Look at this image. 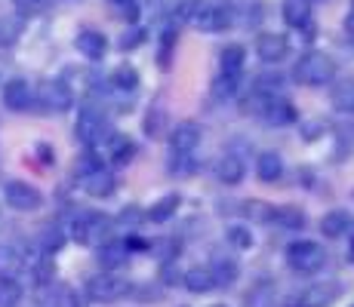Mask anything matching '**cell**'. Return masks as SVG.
Here are the masks:
<instances>
[{
    "label": "cell",
    "mask_w": 354,
    "mask_h": 307,
    "mask_svg": "<svg viewBox=\"0 0 354 307\" xmlns=\"http://www.w3.org/2000/svg\"><path fill=\"white\" fill-rule=\"evenodd\" d=\"M292 77H296L299 83H305V86H324V83H330V80L336 77V61L326 56V52L311 50V52H305V56L296 61Z\"/></svg>",
    "instance_id": "1"
},
{
    "label": "cell",
    "mask_w": 354,
    "mask_h": 307,
    "mask_svg": "<svg viewBox=\"0 0 354 307\" xmlns=\"http://www.w3.org/2000/svg\"><path fill=\"white\" fill-rule=\"evenodd\" d=\"M287 261L292 270L299 274H317V270L326 264V252L321 243H311V240H299L287 249Z\"/></svg>",
    "instance_id": "2"
},
{
    "label": "cell",
    "mask_w": 354,
    "mask_h": 307,
    "mask_svg": "<svg viewBox=\"0 0 354 307\" xmlns=\"http://www.w3.org/2000/svg\"><path fill=\"white\" fill-rule=\"evenodd\" d=\"M74 240L84 246H105L111 243V218L99 212H86L74 221Z\"/></svg>",
    "instance_id": "3"
},
{
    "label": "cell",
    "mask_w": 354,
    "mask_h": 307,
    "mask_svg": "<svg viewBox=\"0 0 354 307\" xmlns=\"http://www.w3.org/2000/svg\"><path fill=\"white\" fill-rule=\"evenodd\" d=\"M133 292V286L127 283L124 277H114V274H99V277H90L86 279V295L99 304H108V301H118V298H127Z\"/></svg>",
    "instance_id": "4"
},
{
    "label": "cell",
    "mask_w": 354,
    "mask_h": 307,
    "mask_svg": "<svg viewBox=\"0 0 354 307\" xmlns=\"http://www.w3.org/2000/svg\"><path fill=\"white\" fill-rule=\"evenodd\" d=\"M74 132H77V139L84 141V145H96V141H102L105 132H108L105 111L96 108V105H86L84 111L77 114V126H74Z\"/></svg>",
    "instance_id": "5"
},
{
    "label": "cell",
    "mask_w": 354,
    "mask_h": 307,
    "mask_svg": "<svg viewBox=\"0 0 354 307\" xmlns=\"http://www.w3.org/2000/svg\"><path fill=\"white\" fill-rule=\"evenodd\" d=\"M3 197H6V203H10L12 209H19V212H34V209L44 206V194H40L34 184L19 181V179L3 184Z\"/></svg>",
    "instance_id": "6"
},
{
    "label": "cell",
    "mask_w": 354,
    "mask_h": 307,
    "mask_svg": "<svg viewBox=\"0 0 354 307\" xmlns=\"http://www.w3.org/2000/svg\"><path fill=\"white\" fill-rule=\"evenodd\" d=\"M228 12L231 25H241V28H256L259 19L265 16V3L262 0H219Z\"/></svg>",
    "instance_id": "7"
},
{
    "label": "cell",
    "mask_w": 354,
    "mask_h": 307,
    "mask_svg": "<svg viewBox=\"0 0 354 307\" xmlns=\"http://www.w3.org/2000/svg\"><path fill=\"white\" fill-rule=\"evenodd\" d=\"M71 101H74L71 86L62 83V80H50V83L40 86V105H44L50 114L68 111V108H71Z\"/></svg>",
    "instance_id": "8"
},
{
    "label": "cell",
    "mask_w": 354,
    "mask_h": 307,
    "mask_svg": "<svg viewBox=\"0 0 354 307\" xmlns=\"http://www.w3.org/2000/svg\"><path fill=\"white\" fill-rule=\"evenodd\" d=\"M339 295H342V286L339 283H317V286H311V289H305L302 295L292 301V307H330Z\"/></svg>",
    "instance_id": "9"
},
{
    "label": "cell",
    "mask_w": 354,
    "mask_h": 307,
    "mask_svg": "<svg viewBox=\"0 0 354 307\" xmlns=\"http://www.w3.org/2000/svg\"><path fill=\"white\" fill-rule=\"evenodd\" d=\"M256 52L262 61H268V65H274V61L287 59L290 52V40L283 37V34H274V31H265L256 37Z\"/></svg>",
    "instance_id": "10"
},
{
    "label": "cell",
    "mask_w": 354,
    "mask_h": 307,
    "mask_svg": "<svg viewBox=\"0 0 354 307\" xmlns=\"http://www.w3.org/2000/svg\"><path fill=\"white\" fill-rule=\"evenodd\" d=\"M197 145H201V126L192 120L179 123V126L173 129V135H169V148H173L176 157H188Z\"/></svg>",
    "instance_id": "11"
},
{
    "label": "cell",
    "mask_w": 354,
    "mask_h": 307,
    "mask_svg": "<svg viewBox=\"0 0 354 307\" xmlns=\"http://www.w3.org/2000/svg\"><path fill=\"white\" fill-rule=\"evenodd\" d=\"M80 188L86 190L90 197H96V200H102V197H111L114 190H118V179H114L108 169H93V172L80 175Z\"/></svg>",
    "instance_id": "12"
},
{
    "label": "cell",
    "mask_w": 354,
    "mask_h": 307,
    "mask_svg": "<svg viewBox=\"0 0 354 307\" xmlns=\"http://www.w3.org/2000/svg\"><path fill=\"white\" fill-rule=\"evenodd\" d=\"M34 101V90L28 80L16 77V80H6L3 86V105L10 108V111H28Z\"/></svg>",
    "instance_id": "13"
},
{
    "label": "cell",
    "mask_w": 354,
    "mask_h": 307,
    "mask_svg": "<svg viewBox=\"0 0 354 307\" xmlns=\"http://www.w3.org/2000/svg\"><path fill=\"white\" fill-rule=\"evenodd\" d=\"M74 46L80 50V56H86V59H93V61H99V59L108 52L105 34H99V31H93V28H84V31H80L77 40H74Z\"/></svg>",
    "instance_id": "14"
},
{
    "label": "cell",
    "mask_w": 354,
    "mask_h": 307,
    "mask_svg": "<svg viewBox=\"0 0 354 307\" xmlns=\"http://www.w3.org/2000/svg\"><path fill=\"white\" fill-rule=\"evenodd\" d=\"M259 114H262L265 123H271V126H287V123L296 120V108L283 99H265V105Z\"/></svg>",
    "instance_id": "15"
},
{
    "label": "cell",
    "mask_w": 354,
    "mask_h": 307,
    "mask_svg": "<svg viewBox=\"0 0 354 307\" xmlns=\"http://www.w3.org/2000/svg\"><path fill=\"white\" fill-rule=\"evenodd\" d=\"M243 59H247V50H243L241 43H228L225 50L219 52V74L222 77H241Z\"/></svg>",
    "instance_id": "16"
},
{
    "label": "cell",
    "mask_w": 354,
    "mask_h": 307,
    "mask_svg": "<svg viewBox=\"0 0 354 307\" xmlns=\"http://www.w3.org/2000/svg\"><path fill=\"white\" fill-rule=\"evenodd\" d=\"M283 22H287L290 28H308L311 0H283Z\"/></svg>",
    "instance_id": "17"
},
{
    "label": "cell",
    "mask_w": 354,
    "mask_h": 307,
    "mask_svg": "<svg viewBox=\"0 0 354 307\" xmlns=\"http://www.w3.org/2000/svg\"><path fill=\"white\" fill-rule=\"evenodd\" d=\"M321 230L326 237H345V234H351L354 230V218L348 212H342V209H336V212H326L324 215V221H321Z\"/></svg>",
    "instance_id": "18"
},
{
    "label": "cell",
    "mask_w": 354,
    "mask_h": 307,
    "mask_svg": "<svg viewBox=\"0 0 354 307\" xmlns=\"http://www.w3.org/2000/svg\"><path fill=\"white\" fill-rule=\"evenodd\" d=\"M256 175L262 181H277L283 175V160H281V154H274V151H265V154H259V160H256Z\"/></svg>",
    "instance_id": "19"
},
{
    "label": "cell",
    "mask_w": 354,
    "mask_h": 307,
    "mask_svg": "<svg viewBox=\"0 0 354 307\" xmlns=\"http://www.w3.org/2000/svg\"><path fill=\"white\" fill-rule=\"evenodd\" d=\"M182 286L192 292H209L219 283H216V274L209 268H192V270H185V277H182Z\"/></svg>",
    "instance_id": "20"
},
{
    "label": "cell",
    "mask_w": 354,
    "mask_h": 307,
    "mask_svg": "<svg viewBox=\"0 0 354 307\" xmlns=\"http://www.w3.org/2000/svg\"><path fill=\"white\" fill-rule=\"evenodd\" d=\"M243 172H247V166H243V160L234 154H225L219 160V166H216V175H219L225 184H237L243 179Z\"/></svg>",
    "instance_id": "21"
},
{
    "label": "cell",
    "mask_w": 354,
    "mask_h": 307,
    "mask_svg": "<svg viewBox=\"0 0 354 307\" xmlns=\"http://www.w3.org/2000/svg\"><path fill=\"white\" fill-rule=\"evenodd\" d=\"M167 108L163 105H151V111H148L145 117V135H151V139H163V132H167Z\"/></svg>",
    "instance_id": "22"
},
{
    "label": "cell",
    "mask_w": 354,
    "mask_h": 307,
    "mask_svg": "<svg viewBox=\"0 0 354 307\" xmlns=\"http://www.w3.org/2000/svg\"><path fill=\"white\" fill-rule=\"evenodd\" d=\"M22 268V255H19L16 246L0 243V277H16Z\"/></svg>",
    "instance_id": "23"
},
{
    "label": "cell",
    "mask_w": 354,
    "mask_h": 307,
    "mask_svg": "<svg viewBox=\"0 0 354 307\" xmlns=\"http://www.w3.org/2000/svg\"><path fill=\"white\" fill-rule=\"evenodd\" d=\"M271 221H277L281 228H287V230H296V228H302L305 224V215H302V209H296V206H274Z\"/></svg>",
    "instance_id": "24"
},
{
    "label": "cell",
    "mask_w": 354,
    "mask_h": 307,
    "mask_svg": "<svg viewBox=\"0 0 354 307\" xmlns=\"http://www.w3.org/2000/svg\"><path fill=\"white\" fill-rule=\"evenodd\" d=\"M22 301V286L16 277H0V307H16Z\"/></svg>",
    "instance_id": "25"
},
{
    "label": "cell",
    "mask_w": 354,
    "mask_h": 307,
    "mask_svg": "<svg viewBox=\"0 0 354 307\" xmlns=\"http://www.w3.org/2000/svg\"><path fill=\"white\" fill-rule=\"evenodd\" d=\"M179 203H182L179 194H167L163 200H158L148 209V218H151V221H167V218H173V212L179 209Z\"/></svg>",
    "instance_id": "26"
},
{
    "label": "cell",
    "mask_w": 354,
    "mask_h": 307,
    "mask_svg": "<svg viewBox=\"0 0 354 307\" xmlns=\"http://www.w3.org/2000/svg\"><path fill=\"white\" fill-rule=\"evenodd\" d=\"M111 83L118 86V90H124V92L136 90V86H139V71H136L133 65H118L114 68V74H111Z\"/></svg>",
    "instance_id": "27"
},
{
    "label": "cell",
    "mask_w": 354,
    "mask_h": 307,
    "mask_svg": "<svg viewBox=\"0 0 354 307\" xmlns=\"http://www.w3.org/2000/svg\"><path fill=\"white\" fill-rule=\"evenodd\" d=\"M99 261L105 264V268H124V264H127V246H120V243H105V246H102Z\"/></svg>",
    "instance_id": "28"
},
{
    "label": "cell",
    "mask_w": 354,
    "mask_h": 307,
    "mask_svg": "<svg viewBox=\"0 0 354 307\" xmlns=\"http://www.w3.org/2000/svg\"><path fill=\"white\" fill-rule=\"evenodd\" d=\"M333 105L339 108V111H354V80H342V83H336V90H333Z\"/></svg>",
    "instance_id": "29"
},
{
    "label": "cell",
    "mask_w": 354,
    "mask_h": 307,
    "mask_svg": "<svg viewBox=\"0 0 354 307\" xmlns=\"http://www.w3.org/2000/svg\"><path fill=\"white\" fill-rule=\"evenodd\" d=\"M243 215H247L250 221H271V215H274V206H271V203L247 200V203H243Z\"/></svg>",
    "instance_id": "30"
},
{
    "label": "cell",
    "mask_w": 354,
    "mask_h": 307,
    "mask_svg": "<svg viewBox=\"0 0 354 307\" xmlns=\"http://www.w3.org/2000/svg\"><path fill=\"white\" fill-rule=\"evenodd\" d=\"M271 298H274V289H271V283H259L256 289L247 295V307H268Z\"/></svg>",
    "instance_id": "31"
},
{
    "label": "cell",
    "mask_w": 354,
    "mask_h": 307,
    "mask_svg": "<svg viewBox=\"0 0 354 307\" xmlns=\"http://www.w3.org/2000/svg\"><path fill=\"white\" fill-rule=\"evenodd\" d=\"M237 80L241 77H222L219 74V80L213 83V95L216 99H231V95L237 92Z\"/></svg>",
    "instance_id": "32"
},
{
    "label": "cell",
    "mask_w": 354,
    "mask_h": 307,
    "mask_svg": "<svg viewBox=\"0 0 354 307\" xmlns=\"http://www.w3.org/2000/svg\"><path fill=\"white\" fill-rule=\"evenodd\" d=\"M173 46H176V31H167V34H163V43H160V56H158L160 68L173 65Z\"/></svg>",
    "instance_id": "33"
},
{
    "label": "cell",
    "mask_w": 354,
    "mask_h": 307,
    "mask_svg": "<svg viewBox=\"0 0 354 307\" xmlns=\"http://www.w3.org/2000/svg\"><path fill=\"white\" fill-rule=\"evenodd\" d=\"M145 43V28H133L124 34V40H120V50H133V46Z\"/></svg>",
    "instance_id": "34"
},
{
    "label": "cell",
    "mask_w": 354,
    "mask_h": 307,
    "mask_svg": "<svg viewBox=\"0 0 354 307\" xmlns=\"http://www.w3.org/2000/svg\"><path fill=\"white\" fill-rule=\"evenodd\" d=\"M62 240H65V237L59 234V230H44V234H40V243H44L46 252H56L59 246H62Z\"/></svg>",
    "instance_id": "35"
},
{
    "label": "cell",
    "mask_w": 354,
    "mask_h": 307,
    "mask_svg": "<svg viewBox=\"0 0 354 307\" xmlns=\"http://www.w3.org/2000/svg\"><path fill=\"white\" fill-rule=\"evenodd\" d=\"M56 307H77L71 289H56Z\"/></svg>",
    "instance_id": "36"
},
{
    "label": "cell",
    "mask_w": 354,
    "mask_h": 307,
    "mask_svg": "<svg viewBox=\"0 0 354 307\" xmlns=\"http://www.w3.org/2000/svg\"><path fill=\"white\" fill-rule=\"evenodd\" d=\"M228 240L234 243V246H241V249H247V246H250L247 230H241V228H231V230H228Z\"/></svg>",
    "instance_id": "37"
},
{
    "label": "cell",
    "mask_w": 354,
    "mask_h": 307,
    "mask_svg": "<svg viewBox=\"0 0 354 307\" xmlns=\"http://www.w3.org/2000/svg\"><path fill=\"white\" fill-rule=\"evenodd\" d=\"M345 31H348V34H354V3H351L348 16H345Z\"/></svg>",
    "instance_id": "38"
},
{
    "label": "cell",
    "mask_w": 354,
    "mask_h": 307,
    "mask_svg": "<svg viewBox=\"0 0 354 307\" xmlns=\"http://www.w3.org/2000/svg\"><path fill=\"white\" fill-rule=\"evenodd\" d=\"M114 3H120V6H133L136 0H114Z\"/></svg>",
    "instance_id": "39"
}]
</instances>
